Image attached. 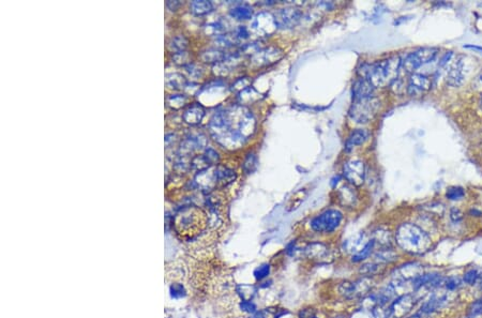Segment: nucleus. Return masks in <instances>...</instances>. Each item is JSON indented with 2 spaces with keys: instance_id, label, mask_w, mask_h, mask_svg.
Instances as JSON below:
<instances>
[{
  "instance_id": "f257e3e1",
  "label": "nucleus",
  "mask_w": 482,
  "mask_h": 318,
  "mask_svg": "<svg viewBox=\"0 0 482 318\" xmlns=\"http://www.w3.org/2000/svg\"><path fill=\"white\" fill-rule=\"evenodd\" d=\"M402 59L395 55L377 62H364L358 68L359 77L369 80L375 88L389 87L398 80Z\"/></svg>"
},
{
  "instance_id": "f03ea898",
  "label": "nucleus",
  "mask_w": 482,
  "mask_h": 318,
  "mask_svg": "<svg viewBox=\"0 0 482 318\" xmlns=\"http://www.w3.org/2000/svg\"><path fill=\"white\" fill-rule=\"evenodd\" d=\"M395 243L411 255H422L432 249V239L420 226L414 223H402L395 230Z\"/></svg>"
},
{
  "instance_id": "7ed1b4c3",
  "label": "nucleus",
  "mask_w": 482,
  "mask_h": 318,
  "mask_svg": "<svg viewBox=\"0 0 482 318\" xmlns=\"http://www.w3.org/2000/svg\"><path fill=\"white\" fill-rule=\"evenodd\" d=\"M380 110V101L376 97H369L353 100L350 105L348 116L357 123H368L372 121Z\"/></svg>"
},
{
  "instance_id": "20e7f679",
  "label": "nucleus",
  "mask_w": 482,
  "mask_h": 318,
  "mask_svg": "<svg viewBox=\"0 0 482 318\" xmlns=\"http://www.w3.org/2000/svg\"><path fill=\"white\" fill-rule=\"evenodd\" d=\"M342 221L343 214L340 210L327 209L311 220L310 226L319 234H330L341 225Z\"/></svg>"
},
{
  "instance_id": "39448f33",
  "label": "nucleus",
  "mask_w": 482,
  "mask_h": 318,
  "mask_svg": "<svg viewBox=\"0 0 482 318\" xmlns=\"http://www.w3.org/2000/svg\"><path fill=\"white\" fill-rule=\"evenodd\" d=\"M438 54V49L435 47H422L412 52H409L402 59V69L406 73L414 74L416 70L432 62Z\"/></svg>"
},
{
  "instance_id": "423d86ee",
  "label": "nucleus",
  "mask_w": 482,
  "mask_h": 318,
  "mask_svg": "<svg viewBox=\"0 0 482 318\" xmlns=\"http://www.w3.org/2000/svg\"><path fill=\"white\" fill-rule=\"evenodd\" d=\"M285 55L284 50L275 45H269L263 47L255 55L250 57V67L252 69H263L270 67L274 63L283 59Z\"/></svg>"
},
{
  "instance_id": "0eeeda50",
  "label": "nucleus",
  "mask_w": 482,
  "mask_h": 318,
  "mask_svg": "<svg viewBox=\"0 0 482 318\" xmlns=\"http://www.w3.org/2000/svg\"><path fill=\"white\" fill-rule=\"evenodd\" d=\"M277 30L274 14L262 11L253 16L251 23V33L262 37H270Z\"/></svg>"
},
{
  "instance_id": "6e6552de",
  "label": "nucleus",
  "mask_w": 482,
  "mask_h": 318,
  "mask_svg": "<svg viewBox=\"0 0 482 318\" xmlns=\"http://www.w3.org/2000/svg\"><path fill=\"white\" fill-rule=\"evenodd\" d=\"M418 298L414 294H405L396 297L388 309L384 312L385 318H403L409 314L416 305Z\"/></svg>"
},
{
  "instance_id": "1a4fd4ad",
  "label": "nucleus",
  "mask_w": 482,
  "mask_h": 318,
  "mask_svg": "<svg viewBox=\"0 0 482 318\" xmlns=\"http://www.w3.org/2000/svg\"><path fill=\"white\" fill-rule=\"evenodd\" d=\"M342 174L348 184L352 187H361L366 180V166L363 161L358 158H351L344 163Z\"/></svg>"
},
{
  "instance_id": "9d476101",
  "label": "nucleus",
  "mask_w": 482,
  "mask_h": 318,
  "mask_svg": "<svg viewBox=\"0 0 482 318\" xmlns=\"http://www.w3.org/2000/svg\"><path fill=\"white\" fill-rule=\"evenodd\" d=\"M181 220L180 223L182 228L185 230L191 231V235L196 234V232L201 230V228L205 225V215L204 212L195 207H187L181 211L180 214Z\"/></svg>"
},
{
  "instance_id": "9b49d317",
  "label": "nucleus",
  "mask_w": 482,
  "mask_h": 318,
  "mask_svg": "<svg viewBox=\"0 0 482 318\" xmlns=\"http://www.w3.org/2000/svg\"><path fill=\"white\" fill-rule=\"evenodd\" d=\"M303 13L297 7H285L278 9L274 14L277 28L292 29L295 28L302 19Z\"/></svg>"
},
{
  "instance_id": "f8f14e48",
  "label": "nucleus",
  "mask_w": 482,
  "mask_h": 318,
  "mask_svg": "<svg viewBox=\"0 0 482 318\" xmlns=\"http://www.w3.org/2000/svg\"><path fill=\"white\" fill-rule=\"evenodd\" d=\"M431 80L426 75L421 73H414L411 74L409 83H407V92L412 97H421L431 89Z\"/></svg>"
},
{
  "instance_id": "ddd939ff",
  "label": "nucleus",
  "mask_w": 482,
  "mask_h": 318,
  "mask_svg": "<svg viewBox=\"0 0 482 318\" xmlns=\"http://www.w3.org/2000/svg\"><path fill=\"white\" fill-rule=\"evenodd\" d=\"M451 61V60H450ZM449 61V70L446 74V82L452 87H459L464 83V62L462 57H458L452 63Z\"/></svg>"
},
{
  "instance_id": "4468645a",
  "label": "nucleus",
  "mask_w": 482,
  "mask_h": 318,
  "mask_svg": "<svg viewBox=\"0 0 482 318\" xmlns=\"http://www.w3.org/2000/svg\"><path fill=\"white\" fill-rule=\"evenodd\" d=\"M305 256L314 261H328L330 250L323 242H311L303 249Z\"/></svg>"
},
{
  "instance_id": "2eb2a0df",
  "label": "nucleus",
  "mask_w": 482,
  "mask_h": 318,
  "mask_svg": "<svg viewBox=\"0 0 482 318\" xmlns=\"http://www.w3.org/2000/svg\"><path fill=\"white\" fill-rule=\"evenodd\" d=\"M205 108L199 103H192L182 114V119L189 125H197L205 117Z\"/></svg>"
},
{
  "instance_id": "dca6fc26",
  "label": "nucleus",
  "mask_w": 482,
  "mask_h": 318,
  "mask_svg": "<svg viewBox=\"0 0 482 318\" xmlns=\"http://www.w3.org/2000/svg\"><path fill=\"white\" fill-rule=\"evenodd\" d=\"M213 175L217 187H227L237 179V173L234 169L224 165H218L214 167Z\"/></svg>"
},
{
  "instance_id": "f3484780",
  "label": "nucleus",
  "mask_w": 482,
  "mask_h": 318,
  "mask_svg": "<svg viewBox=\"0 0 482 318\" xmlns=\"http://www.w3.org/2000/svg\"><path fill=\"white\" fill-rule=\"evenodd\" d=\"M374 90H375V87L373 86V84L369 80L359 77L352 84V89H351L352 98L353 100H358V99L373 97Z\"/></svg>"
},
{
  "instance_id": "a211bd4d",
  "label": "nucleus",
  "mask_w": 482,
  "mask_h": 318,
  "mask_svg": "<svg viewBox=\"0 0 482 318\" xmlns=\"http://www.w3.org/2000/svg\"><path fill=\"white\" fill-rule=\"evenodd\" d=\"M369 132L364 129H357L352 131L345 142V151L349 152L353 148L363 145L369 139Z\"/></svg>"
},
{
  "instance_id": "6ab92c4d",
  "label": "nucleus",
  "mask_w": 482,
  "mask_h": 318,
  "mask_svg": "<svg viewBox=\"0 0 482 318\" xmlns=\"http://www.w3.org/2000/svg\"><path fill=\"white\" fill-rule=\"evenodd\" d=\"M338 198L343 206L353 207L357 201L356 191L350 184L343 186L338 191Z\"/></svg>"
},
{
  "instance_id": "aec40b11",
  "label": "nucleus",
  "mask_w": 482,
  "mask_h": 318,
  "mask_svg": "<svg viewBox=\"0 0 482 318\" xmlns=\"http://www.w3.org/2000/svg\"><path fill=\"white\" fill-rule=\"evenodd\" d=\"M229 54L220 48H208L204 50L200 54V59L206 63H212L217 65L219 62L224 61L227 58Z\"/></svg>"
},
{
  "instance_id": "412c9836",
  "label": "nucleus",
  "mask_w": 482,
  "mask_h": 318,
  "mask_svg": "<svg viewBox=\"0 0 482 318\" xmlns=\"http://www.w3.org/2000/svg\"><path fill=\"white\" fill-rule=\"evenodd\" d=\"M230 14L236 20H240V22H242V20H249L253 18V10L251 6L246 4H241L232 8L230 10Z\"/></svg>"
},
{
  "instance_id": "4be33fe9",
  "label": "nucleus",
  "mask_w": 482,
  "mask_h": 318,
  "mask_svg": "<svg viewBox=\"0 0 482 318\" xmlns=\"http://www.w3.org/2000/svg\"><path fill=\"white\" fill-rule=\"evenodd\" d=\"M261 93L257 91L254 87H249L238 93V104L245 106L249 104L256 103L261 100Z\"/></svg>"
},
{
  "instance_id": "5701e85b",
  "label": "nucleus",
  "mask_w": 482,
  "mask_h": 318,
  "mask_svg": "<svg viewBox=\"0 0 482 318\" xmlns=\"http://www.w3.org/2000/svg\"><path fill=\"white\" fill-rule=\"evenodd\" d=\"M165 84L169 89L174 90H182L185 89L186 85L188 84L187 78L180 73H170L167 74L165 78Z\"/></svg>"
},
{
  "instance_id": "b1692460",
  "label": "nucleus",
  "mask_w": 482,
  "mask_h": 318,
  "mask_svg": "<svg viewBox=\"0 0 482 318\" xmlns=\"http://www.w3.org/2000/svg\"><path fill=\"white\" fill-rule=\"evenodd\" d=\"M213 10V6L207 0H195L190 4V11L197 16L209 14Z\"/></svg>"
},
{
  "instance_id": "393cba45",
  "label": "nucleus",
  "mask_w": 482,
  "mask_h": 318,
  "mask_svg": "<svg viewBox=\"0 0 482 318\" xmlns=\"http://www.w3.org/2000/svg\"><path fill=\"white\" fill-rule=\"evenodd\" d=\"M375 242V245H379L380 248H391L392 245V237L390 235L389 230L386 229H377L376 231H374V235L372 238Z\"/></svg>"
},
{
  "instance_id": "a878e982",
  "label": "nucleus",
  "mask_w": 482,
  "mask_h": 318,
  "mask_svg": "<svg viewBox=\"0 0 482 318\" xmlns=\"http://www.w3.org/2000/svg\"><path fill=\"white\" fill-rule=\"evenodd\" d=\"M188 44H189L188 39L185 36L178 35L170 39V41L168 42V48L171 52H173V54H176V52L185 51L188 47Z\"/></svg>"
},
{
  "instance_id": "bb28decb",
  "label": "nucleus",
  "mask_w": 482,
  "mask_h": 318,
  "mask_svg": "<svg viewBox=\"0 0 482 318\" xmlns=\"http://www.w3.org/2000/svg\"><path fill=\"white\" fill-rule=\"evenodd\" d=\"M166 103L168 108L177 111L187 105L188 97L186 94H170L166 99Z\"/></svg>"
},
{
  "instance_id": "cd10ccee",
  "label": "nucleus",
  "mask_w": 482,
  "mask_h": 318,
  "mask_svg": "<svg viewBox=\"0 0 482 318\" xmlns=\"http://www.w3.org/2000/svg\"><path fill=\"white\" fill-rule=\"evenodd\" d=\"M308 193H307V191L305 189H301V190H299L297 191V192L291 197V199L288 200V203H287V206H286V209L288 211H293V210H296L300 205H301L306 197H307Z\"/></svg>"
},
{
  "instance_id": "c85d7f7f",
  "label": "nucleus",
  "mask_w": 482,
  "mask_h": 318,
  "mask_svg": "<svg viewBox=\"0 0 482 318\" xmlns=\"http://www.w3.org/2000/svg\"><path fill=\"white\" fill-rule=\"evenodd\" d=\"M257 165H259V158H257L256 153L249 152L244 157V161L242 164V168L245 174H252L256 171Z\"/></svg>"
},
{
  "instance_id": "c756f323",
  "label": "nucleus",
  "mask_w": 482,
  "mask_h": 318,
  "mask_svg": "<svg viewBox=\"0 0 482 318\" xmlns=\"http://www.w3.org/2000/svg\"><path fill=\"white\" fill-rule=\"evenodd\" d=\"M375 248V242L373 239H370L369 242L366 245V247H364L359 253L355 254V255H352L351 256V260L353 262H360V261H363L364 259H367L371 256V254L373 252Z\"/></svg>"
},
{
  "instance_id": "7c9ffc66",
  "label": "nucleus",
  "mask_w": 482,
  "mask_h": 318,
  "mask_svg": "<svg viewBox=\"0 0 482 318\" xmlns=\"http://www.w3.org/2000/svg\"><path fill=\"white\" fill-rule=\"evenodd\" d=\"M263 47L265 46L262 44L261 41H254V42H251V43L243 44L240 48V55H246V56L252 57L253 55L256 54L257 51H260Z\"/></svg>"
},
{
  "instance_id": "2f4dec72",
  "label": "nucleus",
  "mask_w": 482,
  "mask_h": 318,
  "mask_svg": "<svg viewBox=\"0 0 482 318\" xmlns=\"http://www.w3.org/2000/svg\"><path fill=\"white\" fill-rule=\"evenodd\" d=\"M382 266V263L379 262H368V263H364L361 266L360 268V272L364 275V277H369V275H374V274H376L377 272H379L380 270V267Z\"/></svg>"
},
{
  "instance_id": "473e14b6",
  "label": "nucleus",
  "mask_w": 482,
  "mask_h": 318,
  "mask_svg": "<svg viewBox=\"0 0 482 318\" xmlns=\"http://www.w3.org/2000/svg\"><path fill=\"white\" fill-rule=\"evenodd\" d=\"M236 41H237V39L235 38V36H230V35H220L217 37L216 39V43H218V45L221 47V48H227V47H232L235 45L236 43Z\"/></svg>"
},
{
  "instance_id": "72a5a7b5",
  "label": "nucleus",
  "mask_w": 482,
  "mask_h": 318,
  "mask_svg": "<svg viewBox=\"0 0 482 318\" xmlns=\"http://www.w3.org/2000/svg\"><path fill=\"white\" fill-rule=\"evenodd\" d=\"M202 155H204V157L206 158V161H207V163L209 164V166L217 165V164L219 163L220 155H219V153L217 152V150H214L213 148L207 147L206 149L204 150Z\"/></svg>"
},
{
  "instance_id": "f704fd0d",
  "label": "nucleus",
  "mask_w": 482,
  "mask_h": 318,
  "mask_svg": "<svg viewBox=\"0 0 482 318\" xmlns=\"http://www.w3.org/2000/svg\"><path fill=\"white\" fill-rule=\"evenodd\" d=\"M251 83L252 81L250 80V77L248 76H244V77H240L238 80H236L233 84V86H232V90L233 91H236V92H240L246 88H249L251 87Z\"/></svg>"
},
{
  "instance_id": "c9c22d12",
  "label": "nucleus",
  "mask_w": 482,
  "mask_h": 318,
  "mask_svg": "<svg viewBox=\"0 0 482 318\" xmlns=\"http://www.w3.org/2000/svg\"><path fill=\"white\" fill-rule=\"evenodd\" d=\"M465 195V191L461 187H451L447 190L446 196L450 200H459L462 199Z\"/></svg>"
},
{
  "instance_id": "e433bc0d",
  "label": "nucleus",
  "mask_w": 482,
  "mask_h": 318,
  "mask_svg": "<svg viewBox=\"0 0 482 318\" xmlns=\"http://www.w3.org/2000/svg\"><path fill=\"white\" fill-rule=\"evenodd\" d=\"M173 60L175 63H177V65L184 66V67H187L188 65H190V63H192L191 56L189 52H187V50L176 52V54L173 55Z\"/></svg>"
},
{
  "instance_id": "4c0bfd02",
  "label": "nucleus",
  "mask_w": 482,
  "mask_h": 318,
  "mask_svg": "<svg viewBox=\"0 0 482 318\" xmlns=\"http://www.w3.org/2000/svg\"><path fill=\"white\" fill-rule=\"evenodd\" d=\"M270 273V264L269 263H263L259 268H256L254 271V277L256 280L262 281L265 278H267Z\"/></svg>"
},
{
  "instance_id": "58836bf2",
  "label": "nucleus",
  "mask_w": 482,
  "mask_h": 318,
  "mask_svg": "<svg viewBox=\"0 0 482 318\" xmlns=\"http://www.w3.org/2000/svg\"><path fill=\"white\" fill-rule=\"evenodd\" d=\"M479 272L474 269V268H471V269H468L465 273H464V277H463V281L468 284V285H474L477 283V281L479 280Z\"/></svg>"
},
{
  "instance_id": "ea45409f",
  "label": "nucleus",
  "mask_w": 482,
  "mask_h": 318,
  "mask_svg": "<svg viewBox=\"0 0 482 318\" xmlns=\"http://www.w3.org/2000/svg\"><path fill=\"white\" fill-rule=\"evenodd\" d=\"M185 68H186V71H187V73H188L189 77L194 78V80L201 77V75H202V70H201V68H200L199 66L195 65V63H190V65H188V66L185 67Z\"/></svg>"
},
{
  "instance_id": "a19ab883",
  "label": "nucleus",
  "mask_w": 482,
  "mask_h": 318,
  "mask_svg": "<svg viewBox=\"0 0 482 318\" xmlns=\"http://www.w3.org/2000/svg\"><path fill=\"white\" fill-rule=\"evenodd\" d=\"M250 35H251V31L245 26H238L235 29V33H234V36L237 40H246L250 38Z\"/></svg>"
},
{
  "instance_id": "79ce46f5",
  "label": "nucleus",
  "mask_w": 482,
  "mask_h": 318,
  "mask_svg": "<svg viewBox=\"0 0 482 318\" xmlns=\"http://www.w3.org/2000/svg\"><path fill=\"white\" fill-rule=\"evenodd\" d=\"M468 314L470 317L479 316L482 314V299L477 300L476 302H474L470 305V307L468 309Z\"/></svg>"
},
{
  "instance_id": "37998d69",
  "label": "nucleus",
  "mask_w": 482,
  "mask_h": 318,
  "mask_svg": "<svg viewBox=\"0 0 482 318\" xmlns=\"http://www.w3.org/2000/svg\"><path fill=\"white\" fill-rule=\"evenodd\" d=\"M450 218H451V220L453 222H456V223H458V222H460L461 220L463 219V214L461 212L460 209L452 208L451 211H450Z\"/></svg>"
},
{
  "instance_id": "c03bdc74",
  "label": "nucleus",
  "mask_w": 482,
  "mask_h": 318,
  "mask_svg": "<svg viewBox=\"0 0 482 318\" xmlns=\"http://www.w3.org/2000/svg\"><path fill=\"white\" fill-rule=\"evenodd\" d=\"M176 134L174 133H170V134H167L165 136V145H166V148H170V147H173L175 144H176Z\"/></svg>"
},
{
  "instance_id": "a18cd8bd",
  "label": "nucleus",
  "mask_w": 482,
  "mask_h": 318,
  "mask_svg": "<svg viewBox=\"0 0 482 318\" xmlns=\"http://www.w3.org/2000/svg\"><path fill=\"white\" fill-rule=\"evenodd\" d=\"M242 309L246 312H249V313H254L255 310H256V306H255L254 303H252L250 301H245L242 304Z\"/></svg>"
},
{
  "instance_id": "49530a36",
  "label": "nucleus",
  "mask_w": 482,
  "mask_h": 318,
  "mask_svg": "<svg viewBox=\"0 0 482 318\" xmlns=\"http://www.w3.org/2000/svg\"><path fill=\"white\" fill-rule=\"evenodd\" d=\"M166 6L168 9H170L171 11H175V10L180 6L179 2H167Z\"/></svg>"
},
{
  "instance_id": "de8ad7c7",
  "label": "nucleus",
  "mask_w": 482,
  "mask_h": 318,
  "mask_svg": "<svg viewBox=\"0 0 482 318\" xmlns=\"http://www.w3.org/2000/svg\"><path fill=\"white\" fill-rule=\"evenodd\" d=\"M464 47H466V48H475V49H478V50H482V47H480V46H475V45H466V46H464Z\"/></svg>"
},
{
  "instance_id": "09e8293b",
  "label": "nucleus",
  "mask_w": 482,
  "mask_h": 318,
  "mask_svg": "<svg viewBox=\"0 0 482 318\" xmlns=\"http://www.w3.org/2000/svg\"><path fill=\"white\" fill-rule=\"evenodd\" d=\"M334 318H346V317L343 316V315H339V316H336V317H334Z\"/></svg>"
},
{
  "instance_id": "8fccbe9b",
  "label": "nucleus",
  "mask_w": 482,
  "mask_h": 318,
  "mask_svg": "<svg viewBox=\"0 0 482 318\" xmlns=\"http://www.w3.org/2000/svg\"><path fill=\"white\" fill-rule=\"evenodd\" d=\"M480 105H481V109H482V98H481V101H480Z\"/></svg>"
},
{
  "instance_id": "3c124183",
  "label": "nucleus",
  "mask_w": 482,
  "mask_h": 318,
  "mask_svg": "<svg viewBox=\"0 0 482 318\" xmlns=\"http://www.w3.org/2000/svg\"><path fill=\"white\" fill-rule=\"evenodd\" d=\"M314 318H316V317H314Z\"/></svg>"
}]
</instances>
